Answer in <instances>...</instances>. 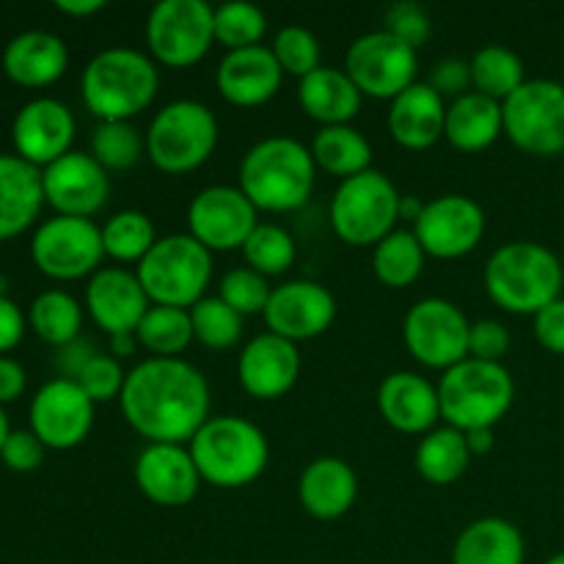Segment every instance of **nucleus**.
Segmentation results:
<instances>
[{
  "label": "nucleus",
  "instance_id": "22",
  "mask_svg": "<svg viewBox=\"0 0 564 564\" xmlns=\"http://www.w3.org/2000/svg\"><path fill=\"white\" fill-rule=\"evenodd\" d=\"M297 375H301L297 345L270 330L253 336L237 358V378L242 391L253 400L270 402L290 394L292 386L297 383Z\"/></svg>",
  "mask_w": 564,
  "mask_h": 564
},
{
  "label": "nucleus",
  "instance_id": "24",
  "mask_svg": "<svg viewBox=\"0 0 564 564\" xmlns=\"http://www.w3.org/2000/svg\"><path fill=\"white\" fill-rule=\"evenodd\" d=\"M284 69L275 61L270 47H248L226 53L220 58L215 83H218L220 97L235 108H257L270 102L279 94Z\"/></svg>",
  "mask_w": 564,
  "mask_h": 564
},
{
  "label": "nucleus",
  "instance_id": "55",
  "mask_svg": "<svg viewBox=\"0 0 564 564\" xmlns=\"http://www.w3.org/2000/svg\"><path fill=\"white\" fill-rule=\"evenodd\" d=\"M55 9L66 17H94L105 9V0H55Z\"/></svg>",
  "mask_w": 564,
  "mask_h": 564
},
{
  "label": "nucleus",
  "instance_id": "41",
  "mask_svg": "<svg viewBox=\"0 0 564 564\" xmlns=\"http://www.w3.org/2000/svg\"><path fill=\"white\" fill-rule=\"evenodd\" d=\"M242 257H246V268L270 279V275H284L295 264L297 246L284 226L259 224L242 246Z\"/></svg>",
  "mask_w": 564,
  "mask_h": 564
},
{
  "label": "nucleus",
  "instance_id": "11",
  "mask_svg": "<svg viewBox=\"0 0 564 564\" xmlns=\"http://www.w3.org/2000/svg\"><path fill=\"white\" fill-rule=\"evenodd\" d=\"M505 135L521 152L556 158L564 152V86L556 80H527L505 105Z\"/></svg>",
  "mask_w": 564,
  "mask_h": 564
},
{
  "label": "nucleus",
  "instance_id": "26",
  "mask_svg": "<svg viewBox=\"0 0 564 564\" xmlns=\"http://www.w3.org/2000/svg\"><path fill=\"white\" fill-rule=\"evenodd\" d=\"M386 127L394 143L408 152H424L444 138L446 102L430 83H413L391 99Z\"/></svg>",
  "mask_w": 564,
  "mask_h": 564
},
{
  "label": "nucleus",
  "instance_id": "40",
  "mask_svg": "<svg viewBox=\"0 0 564 564\" xmlns=\"http://www.w3.org/2000/svg\"><path fill=\"white\" fill-rule=\"evenodd\" d=\"M147 154V135L130 121H99L91 132V158L105 171H127Z\"/></svg>",
  "mask_w": 564,
  "mask_h": 564
},
{
  "label": "nucleus",
  "instance_id": "36",
  "mask_svg": "<svg viewBox=\"0 0 564 564\" xmlns=\"http://www.w3.org/2000/svg\"><path fill=\"white\" fill-rule=\"evenodd\" d=\"M424 259H427V253H424L416 235L405 229H394L386 240L375 246L372 270L383 286L405 290V286L416 284V279L422 275Z\"/></svg>",
  "mask_w": 564,
  "mask_h": 564
},
{
  "label": "nucleus",
  "instance_id": "34",
  "mask_svg": "<svg viewBox=\"0 0 564 564\" xmlns=\"http://www.w3.org/2000/svg\"><path fill=\"white\" fill-rule=\"evenodd\" d=\"M471 452H468L466 433L449 427H435L419 441L416 471L430 485H452L468 471Z\"/></svg>",
  "mask_w": 564,
  "mask_h": 564
},
{
  "label": "nucleus",
  "instance_id": "31",
  "mask_svg": "<svg viewBox=\"0 0 564 564\" xmlns=\"http://www.w3.org/2000/svg\"><path fill=\"white\" fill-rule=\"evenodd\" d=\"M505 132V108L485 94L468 91L446 105L444 138L466 154L485 152Z\"/></svg>",
  "mask_w": 564,
  "mask_h": 564
},
{
  "label": "nucleus",
  "instance_id": "21",
  "mask_svg": "<svg viewBox=\"0 0 564 564\" xmlns=\"http://www.w3.org/2000/svg\"><path fill=\"white\" fill-rule=\"evenodd\" d=\"M135 485L152 505L187 507L198 496L202 477L187 446L149 444L135 460Z\"/></svg>",
  "mask_w": 564,
  "mask_h": 564
},
{
  "label": "nucleus",
  "instance_id": "4",
  "mask_svg": "<svg viewBox=\"0 0 564 564\" xmlns=\"http://www.w3.org/2000/svg\"><path fill=\"white\" fill-rule=\"evenodd\" d=\"M158 88V64L132 47L102 50L80 77L83 102L99 121H130L154 102Z\"/></svg>",
  "mask_w": 564,
  "mask_h": 564
},
{
  "label": "nucleus",
  "instance_id": "43",
  "mask_svg": "<svg viewBox=\"0 0 564 564\" xmlns=\"http://www.w3.org/2000/svg\"><path fill=\"white\" fill-rule=\"evenodd\" d=\"M193 339L207 350H229L242 336V317L235 308L226 306L218 295L202 297L191 308Z\"/></svg>",
  "mask_w": 564,
  "mask_h": 564
},
{
  "label": "nucleus",
  "instance_id": "52",
  "mask_svg": "<svg viewBox=\"0 0 564 564\" xmlns=\"http://www.w3.org/2000/svg\"><path fill=\"white\" fill-rule=\"evenodd\" d=\"M25 325L28 319L22 308L9 295H0V356L20 345L22 336H25Z\"/></svg>",
  "mask_w": 564,
  "mask_h": 564
},
{
  "label": "nucleus",
  "instance_id": "27",
  "mask_svg": "<svg viewBox=\"0 0 564 564\" xmlns=\"http://www.w3.org/2000/svg\"><path fill=\"white\" fill-rule=\"evenodd\" d=\"M301 507L317 521H336L347 516L358 499V477L341 457H317L297 479Z\"/></svg>",
  "mask_w": 564,
  "mask_h": 564
},
{
  "label": "nucleus",
  "instance_id": "58",
  "mask_svg": "<svg viewBox=\"0 0 564 564\" xmlns=\"http://www.w3.org/2000/svg\"><path fill=\"white\" fill-rule=\"evenodd\" d=\"M11 435V427H9V416H6V408L0 405V449H3V444L9 441Z\"/></svg>",
  "mask_w": 564,
  "mask_h": 564
},
{
  "label": "nucleus",
  "instance_id": "5",
  "mask_svg": "<svg viewBox=\"0 0 564 564\" xmlns=\"http://www.w3.org/2000/svg\"><path fill=\"white\" fill-rule=\"evenodd\" d=\"M187 449L202 482L224 490L257 482L270 460L268 435L242 416H209Z\"/></svg>",
  "mask_w": 564,
  "mask_h": 564
},
{
  "label": "nucleus",
  "instance_id": "48",
  "mask_svg": "<svg viewBox=\"0 0 564 564\" xmlns=\"http://www.w3.org/2000/svg\"><path fill=\"white\" fill-rule=\"evenodd\" d=\"M510 350V330L499 319H479L471 323L468 334V358L488 364H501V358Z\"/></svg>",
  "mask_w": 564,
  "mask_h": 564
},
{
  "label": "nucleus",
  "instance_id": "15",
  "mask_svg": "<svg viewBox=\"0 0 564 564\" xmlns=\"http://www.w3.org/2000/svg\"><path fill=\"white\" fill-rule=\"evenodd\" d=\"M259 226V209L235 185H213L196 193L187 207V235L209 253L237 251Z\"/></svg>",
  "mask_w": 564,
  "mask_h": 564
},
{
  "label": "nucleus",
  "instance_id": "16",
  "mask_svg": "<svg viewBox=\"0 0 564 564\" xmlns=\"http://www.w3.org/2000/svg\"><path fill=\"white\" fill-rule=\"evenodd\" d=\"M485 229V209L460 193H446L427 202L413 224V235L422 242L424 253L435 259L468 257L482 242Z\"/></svg>",
  "mask_w": 564,
  "mask_h": 564
},
{
  "label": "nucleus",
  "instance_id": "14",
  "mask_svg": "<svg viewBox=\"0 0 564 564\" xmlns=\"http://www.w3.org/2000/svg\"><path fill=\"white\" fill-rule=\"evenodd\" d=\"M416 50L402 44L389 31L358 36L345 55V72L364 97L397 99L416 83Z\"/></svg>",
  "mask_w": 564,
  "mask_h": 564
},
{
  "label": "nucleus",
  "instance_id": "37",
  "mask_svg": "<svg viewBox=\"0 0 564 564\" xmlns=\"http://www.w3.org/2000/svg\"><path fill=\"white\" fill-rule=\"evenodd\" d=\"M99 229H102L105 257L121 264H135V268L160 240L152 218L141 209H121V213L110 215Z\"/></svg>",
  "mask_w": 564,
  "mask_h": 564
},
{
  "label": "nucleus",
  "instance_id": "1",
  "mask_svg": "<svg viewBox=\"0 0 564 564\" xmlns=\"http://www.w3.org/2000/svg\"><path fill=\"white\" fill-rule=\"evenodd\" d=\"M119 408L149 444L187 446L209 419V383L185 358H147L127 372Z\"/></svg>",
  "mask_w": 564,
  "mask_h": 564
},
{
  "label": "nucleus",
  "instance_id": "8",
  "mask_svg": "<svg viewBox=\"0 0 564 564\" xmlns=\"http://www.w3.org/2000/svg\"><path fill=\"white\" fill-rule=\"evenodd\" d=\"M218 135V119L207 105L174 99L163 105L149 124L147 158L163 174H191L213 158Z\"/></svg>",
  "mask_w": 564,
  "mask_h": 564
},
{
  "label": "nucleus",
  "instance_id": "2",
  "mask_svg": "<svg viewBox=\"0 0 564 564\" xmlns=\"http://www.w3.org/2000/svg\"><path fill=\"white\" fill-rule=\"evenodd\" d=\"M317 182L312 149L286 135L253 143L240 163V191L259 213H295L306 207Z\"/></svg>",
  "mask_w": 564,
  "mask_h": 564
},
{
  "label": "nucleus",
  "instance_id": "50",
  "mask_svg": "<svg viewBox=\"0 0 564 564\" xmlns=\"http://www.w3.org/2000/svg\"><path fill=\"white\" fill-rule=\"evenodd\" d=\"M430 86L441 94V97H463L468 88H474L471 80V61L466 58H444L433 66L430 72Z\"/></svg>",
  "mask_w": 564,
  "mask_h": 564
},
{
  "label": "nucleus",
  "instance_id": "53",
  "mask_svg": "<svg viewBox=\"0 0 564 564\" xmlns=\"http://www.w3.org/2000/svg\"><path fill=\"white\" fill-rule=\"evenodd\" d=\"M94 356H97L94 345L80 336V339H75L72 345L58 347V356H55V367L61 369V378L75 380L77 375L83 372V367H86V364L91 361Z\"/></svg>",
  "mask_w": 564,
  "mask_h": 564
},
{
  "label": "nucleus",
  "instance_id": "6",
  "mask_svg": "<svg viewBox=\"0 0 564 564\" xmlns=\"http://www.w3.org/2000/svg\"><path fill=\"white\" fill-rule=\"evenodd\" d=\"M512 400L516 380L505 364L466 358L457 367L446 369L438 380L441 419L460 433L494 430L510 413Z\"/></svg>",
  "mask_w": 564,
  "mask_h": 564
},
{
  "label": "nucleus",
  "instance_id": "38",
  "mask_svg": "<svg viewBox=\"0 0 564 564\" xmlns=\"http://www.w3.org/2000/svg\"><path fill=\"white\" fill-rule=\"evenodd\" d=\"M135 339L143 350L152 352V358H180L196 341L193 339L191 312L171 306H149L141 325H138Z\"/></svg>",
  "mask_w": 564,
  "mask_h": 564
},
{
  "label": "nucleus",
  "instance_id": "32",
  "mask_svg": "<svg viewBox=\"0 0 564 564\" xmlns=\"http://www.w3.org/2000/svg\"><path fill=\"white\" fill-rule=\"evenodd\" d=\"M527 540L521 529L505 518H479L455 540L452 564H523Z\"/></svg>",
  "mask_w": 564,
  "mask_h": 564
},
{
  "label": "nucleus",
  "instance_id": "19",
  "mask_svg": "<svg viewBox=\"0 0 564 564\" xmlns=\"http://www.w3.org/2000/svg\"><path fill=\"white\" fill-rule=\"evenodd\" d=\"M262 317L270 334L297 345L317 339L334 325L336 297L317 281H286L275 286Z\"/></svg>",
  "mask_w": 564,
  "mask_h": 564
},
{
  "label": "nucleus",
  "instance_id": "30",
  "mask_svg": "<svg viewBox=\"0 0 564 564\" xmlns=\"http://www.w3.org/2000/svg\"><path fill=\"white\" fill-rule=\"evenodd\" d=\"M297 105L308 119L319 121L323 127L350 124L361 113L364 94L345 69L319 66L317 72L297 80Z\"/></svg>",
  "mask_w": 564,
  "mask_h": 564
},
{
  "label": "nucleus",
  "instance_id": "17",
  "mask_svg": "<svg viewBox=\"0 0 564 564\" xmlns=\"http://www.w3.org/2000/svg\"><path fill=\"white\" fill-rule=\"evenodd\" d=\"M94 402L69 378H53L33 394L31 430L47 449L66 452L80 446L94 427Z\"/></svg>",
  "mask_w": 564,
  "mask_h": 564
},
{
  "label": "nucleus",
  "instance_id": "59",
  "mask_svg": "<svg viewBox=\"0 0 564 564\" xmlns=\"http://www.w3.org/2000/svg\"><path fill=\"white\" fill-rule=\"evenodd\" d=\"M545 564H564V551H560V554H554V556H551V560L545 562Z\"/></svg>",
  "mask_w": 564,
  "mask_h": 564
},
{
  "label": "nucleus",
  "instance_id": "42",
  "mask_svg": "<svg viewBox=\"0 0 564 564\" xmlns=\"http://www.w3.org/2000/svg\"><path fill=\"white\" fill-rule=\"evenodd\" d=\"M215 42L226 47V53L235 50L259 47L264 31H268V14L259 6L246 0H231L215 9Z\"/></svg>",
  "mask_w": 564,
  "mask_h": 564
},
{
  "label": "nucleus",
  "instance_id": "25",
  "mask_svg": "<svg viewBox=\"0 0 564 564\" xmlns=\"http://www.w3.org/2000/svg\"><path fill=\"white\" fill-rule=\"evenodd\" d=\"M380 416L389 427L405 435H427L441 419L438 386L416 372L386 375L378 389Z\"/></svg>",
  "mask_w": 564,
  "mask_h": 564
},
{
  "label": "nucleus",
  "instance_id": "54",
  "mask_svg": "<svg viewBox=\"0 0 564 564\" xmlns=\"http://www.w3.org/2000/svg\"><path fill=\"white\" fill-rule=\"evenodd\" d=\"M25 386L28 375L22 364L14 361L11 356H0V405L20 400L25 394Z\"/></svg>",
  "mask_w": 564,
  "mask_h": 564
},
{
  "label": "nucleus",
  "instance_id": "28",
  "mask_svg": "<svg viewBox=\"0 0 564 564\" xmlns=\"http://www.w3.org/2000/svg\"><path fill=\"white\" fill-rule=\"evenodd\" d=\"M3 72L22 88L53 86L69 66V50L64 39L50 31H22L6 44Z\"/></svg>",
  "mask_w": 564,
  "mask_h": 564
},
{
  "label": "nucleus",
  "instance_id": "13",
  "mask_svg": "<svg viewBox=\"0 0 564 564\" xmlns=\"http://www.w3.org/2000/svg\"><path fill=\"white\" fill-rule=\"evenodd\" d=\"M468 334H471L468 317L460 306L444 297H424L413 303L402 323V339L413 361L441 372L466 361Z\"/></svg>",
  "mask_w": 564,
  "mask_h": 564
},
{
  "label": "nucleus",
  "instance_id": "23",
  "mask_svg": "<svg viewBox=\"0 0 564 564\" xmlns=\"http://www.w3.org/2000/svg\"><path fill=\"white\" fill-rule=\"evenodd\" d=\"M149 297L135 273L124 268H99L86 284V312L99 330L108 336L135 334Z\"/></svg>",
  "mask_w": 564,
  "mask_h": 564
},
{
  "label": "nucleus",
  "instance_id": "10",
  "mask_svg": "<svg viewBox=\"0 0 564 564\" xmlns=\"http://www.w3.org/2000/svg\"><path fill=\"white\" fill-rule=\"evenodd\" d=\"M215 9L207 0H160L147 17V47L169 69L196 66L215 44Z\"/></svg>",
  "mask_w": 564,
  "mask_h": 564
},
{
  "label": "nucleus",
  "instance_id": "33",
  "mask_svg": "<svg viewBox=\"0 0 564 564\" xmlns=\"http://www.w3.org/2000/svg\"><path fill=\"white\" fill-rule=\"evenodd\" d=\"M312 158L317 169L339 176L341 182L372 169V147L352 124L319 127L312 141Z\"/></svg>",
  "mask_w": 564,
  "mask_h": 564
},
{
  "label": "nucleus",
  "instance_id": "47",
  "mask_svg": "<svg viewBox=\"0 0 564 564\" xmlns=\"http://www.w3.org/2000/svg\"><path fill=\"white\" fill-rule=\"evenodd\" d=\"M383 25V31H389L391 36H397L411 50L424 47L430 42V36H433L430 14L419 3H394L386 11Z\"/></svg>",
  "mask_w": 564,
  "mask_h": 564
},
{
  "label": "nucleus",
  "instance_id": "57",
  "mask_svg": "<svg viewBox=\"0 0 564 564\" xmlns=\"http://www.w3.org/2000/svg\"><path fill=\"white\" fill-rule=\"evenodd\" d=\"M138 347V339L135 334H121V336H110V352H113V358H127L132 356Z\"/></svg>",
  "mask_w": 564,
  "mask_h": 564
},
{
  "label": "nucleus",
  "instance_id": "45",
  "mask_svg": "<svg viewBox=\"0 0 564 564\" xmlns=\"http://www.w3.org/2000/svg\"><path fill=\"white\" fill-rule=\"evenodd\" d=\"M270 295H273V290H270L268 279L251 268L229 270L218 284L220 301L235 308L242 319L251 317V314H264Z\"/></svg>",
  "mask_w": 564,
  "mask_h": 564
},
{
  "label": "nucleus",
  "instance_id": "20",
  "mask_svg": "<svg viewBox=\"0 0 564 564\" xmlns=\"http://www.w3.org/2000/svg\"><path fill=\"white\" fill-rule=\"evenodd\" d=\"M75 130V116L61 99L36 97L22 105L11 121L14 154L36 169H47L50 163L72 152Z\"/></svg>",
  "mask_w": 564,
  "mask_h": 564
},
{
  "label": "nucleus",
  "instance_id": "44",
  "mask_svg": "<svg viewBox=\"0 0 564 564\" xmlns=\"http://www.w3.org/2000/svg\"><path fill=\"white\" fill-rule=\"evenodd\" d=\"M273 55L279 61V66L284 69V75H295L297 80H303L306 75L317 72L319 61H323V50H319L317 36L312 31L301 25H286L275 33L273 39Z\"/></svg>",
  "mask_w": 564,
  "mask_h": 564
},
{
  "label": "nucleus",
  "instance_id": "3",
  "mask_svg": "<svg viewBox=\"0 0 564 564\" xmlns=\"http://www.w3.org/2000/svg\"><path fill=\"white\" fill-rule=\"evenodd\" d=\"M490 301L510 314H538L562 297L564 268L551 248L532 240L505 242L485 264Z\"/></svg>",
  "mask_w": 564,
  "mask_h": 564
},
{
  "label": "nucleus",
  "instance_id": "9",
  "mask_svg": "<svg viewBox=\"0 0 564 564\" xmlns=\"http://www.w3.org/2000/svg\"><path fill=\"white\" fill-rule=\"evenodd\" d=\"M402 196L383 171H364L341 182L330 202V226L345 246L375 248L394 231Z\"/></svg>",
  "mask_w": 564,
  "mask_h": 564
},
{
  "label": "nucleus",
  "instance_id": "39",
  "mask_svg": "<svg viewBox=\"0 0 564 564\" xmlns=\"http://www.w3.org/2000/svg\"><path fill=\"white\" fill-rule=\"evenodd\" d=\"M471 80L474 91L505 105L527 83V72H523V61L518 58V53L501 47V44H488L474 53Z\"/></svg>",
  "mask_w": 564,
  "mask_h": 564
},
{
  "label": "nucleus",
  "instance_id": "49",
  "mask_svg": "<svg viewBox=\"0 0 564 564\" xmlns=\"http://www.w3.org/2000/svg\"><path fill=\"white\" fill-rule=\"evenodd\" d=\"M44 452H47V446L33 435V430H11L9 441L0 449V460L11 471L28 474L42 466Z\"/></svg>",
  "mask_w": 564,
  "mask_h": 564
},
{
  "label": "nucleus",
  "instance_id": "18",
  "mask_svg": "<svg viewBox=\"0 0 564 564\" xmlns=\"http://www.w3.org/2000/svg\"><path fill=\"white\" fill-rule=\"evenodd\" d=\"M44 202L55 209V215L69 218H88L97 215L110 198V176L91 152L64 154L61 160L42 169Z\"/></svg>",
  "mask_w": 564,
  "mask_h": 564
},
{
  "label": "nucleus",
  "instance_id": "56",
  "mask_svg": "<svg viewBox=\"0 0 564 564\" xmlns=\"http://www.w3.org/2000/svg\"><path fill=\"white\" fill-rule=\"evenodd\" d=\"M494 430L490 427H482V430H468L466 433V444H468V452L474 455H488L490 449H494Z\"/></svg>",
  "mask_w": 564,
  "mask_h": 564
},
{
  "label": "nucleus",
  "instance_id": "12",
  "mask_svg": "<svg viewBox=\"0 0 564 564\" xmlns=\"http://www.w3.org/2000/svg\"><path fill=\"white\" fill-rule=\"evenodd\" d=\"M31 259L53 281L91 279L105 259L102 229L88 218L53 215L33 231Z\"/></svg>",
  "mask_w": 564,
  "mask_h": 564
},
{
  "label": "nucleus",
  "instance_id": "51",
  "mask_svg": "<svg viewBox=\"0 0 564 564\" xmlns=\"http://www.w3.org/2000/svg\"><path fill=\"white\" fill-rule=\"evenodd\" d=\"M534 339L543 350L564 356V297H556L543 312L534 314Z\"/></svg>",
  "mask_w": 564,
  "mask_h": 564
},
{
  "label": "nucleus",
  "instance_id": "35",
  "mask_svg": "<svg viewBox=\"0 0 564 564\" xmlns=\"http://www.w3.org/2000/svg\"><path fill=\"white\" fill-rule=\"evenodd\" d=\"M31 330L53 347H66L80 339L83 306L64 290H44L33 297L28 312Z\"/></svg>",
  "mask_w": 564,
  "mask_h": 564
},
{
  "label": "nucleus",
  "instance_id": "29",
  "mask_svg": "<svg viewBox=\"0 0 564 564\" xmlns=\"http://www.w3.org/2000/svg\"><path fill=\"white\" fill-rule=\"evenodd\" d=\"M44 204L42 169L20 154H0V240L31 229Z\"/></svg>",
  "mask_w": 564,
  "mask_h": 564
},
{
  "label": "nucleus",
  "instance_id": "7",
  "mask_svg": "<svg viewBox=\"0 0 564 564\" xmlns=\"http://www.w3.org/2000/svg\"><path fill=\"white\" fill-rule=\"evenodd\" d=\"M138 281L152 306L187 308L191 312L213 281V253L191 235H169L154 242L152 251L135 268Z\"/></svg>",
  "mask_w": 564,
  "mask_h": 564
},
{
  "label": "nucleus",
  "instance_id": "46",
  "mask_svg": "<svg viewBox=\"0 0 564 564\" xmlns=\"http://www.w3.org/2000/svg\"><path fill=\"white\" fill-rule=\"evenodd\" d=\"M75 383L86 391V397L94 405H102V402L119 400L127 383V372L121 369L119 358L97 352V356L83 367V372L77 375Z\"/></svg>",
  "mask_w": 564,
  "mask_h": 564
}]
</instances>
